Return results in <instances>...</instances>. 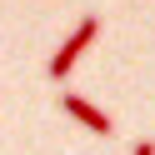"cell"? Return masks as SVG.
<instances>
[{
    "label": "cell",
    "instance_id": "cell-2",
    "mask_svg": "<svg viewBox=\"0 0 155 155\" xmlns=\"http://www.w3.org/2000/svg\"><path fill=\"white\" fill-rule=\"evenodd\" d=\"M60 110L70 115V120H80L85 130H95V135H110V130H115V120H110V115H105L100 105H90L85 95H75V90H65V95H60Z\"/></svg>",
    "mask_w": 155,
    "mask_h": 155
},
{
    "label": "cell",
    "instance_id": "cell-1",
    "mask_svg": "<svg viewBox=\"0 0 155 155\" xmlns=\"http://www.w3.org/2000/svg\"><path fill=\"white\" fill-rule=\"evenodd\" d=\"M95 35H100V20H95V15H80V25H75V30L60 40V50H55L50 65H45V70H50V80H65V75L75 70V60H80V55L95 45Z\"/></svg>",
    "mask_w": 155,
    "mask_h": 155
},
{
    "label": "cell",
    "instance_id": "cell-3",
    "mask_svg": "<svg viewBox=\"0 0 155 155\" xmlns=\"http://www.w3.org/2000/svg\"><path fill=\"white\" fill-rule=\"evenodd\" d=\"M130 155H155V145H150V140H140V145H135Z\"/></svg>",
    "mask_w": 155,
    "mask_h": 155
}]
</instances>
